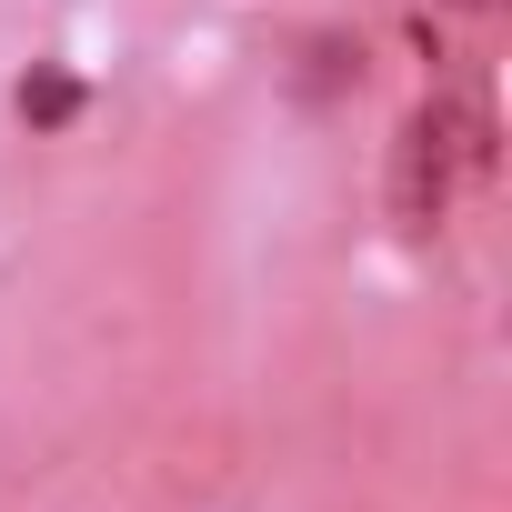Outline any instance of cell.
<instances>
[{
    "instance_id": "cell-2",
    "label": "cell",
    "mask_w": 512,
    "mask_h": 512,
    "mask_svg": "<svg viewBox=\"0 0 512 512\" xmlns=\"http://www.w3.org/2000/svg\"><path fill=\"white\" fill-rule=\"evenodd\" d=\"M21 121H31V131H71V121H81V81H71V71H31V81H21Z\"/></svg>"
},
{
    "instance_id": "cell-1",
    "label": "cell",
    "mask_w": 512,
    "mask_h": 512,
    "mask_svg": "<svg viewBox=\"0 0 512 512\" xmlns=\"http://www.w3.org/2000/svg\"><path fill=\"white\" fill-rule=\"evenodd\" d=\"M452 181H472V161H462L452 101L432 91V101L402 121V141H392V221H402V231H442V211H452Z\"/></svg>"
},
{
    "instance_id": "cell-3",
    "label": "cell",
    "mask_w": 512,
    "mask_h": 512,
    "mask_svg": "<svg viewBox=\"0 0 512 512\" xmlns=\"http://www.w3.org/2000/svg\"><path fill=\"white\" fill-rule=\"evenodd\" d=\"M452 11H492V0H452Z\"/></svg>"
}]
</instances>
